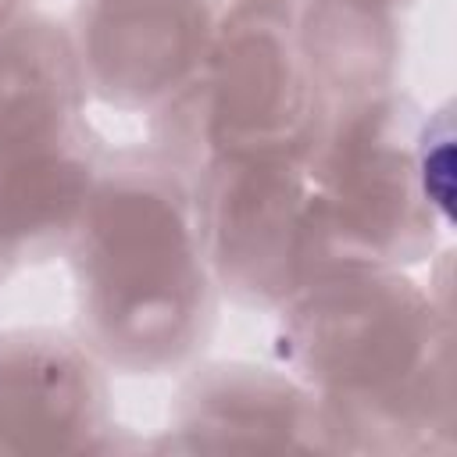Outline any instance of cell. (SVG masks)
I'll return each mask as SVG.
<instances>
[{"label": "cell", "mask_w": 457, "mask_h": 457, "mask_svg": "<svg viewBox=\"0 0 457 457\" xmlns=\"http://www.w3.org/2000/svg\"><path fill=\"white\" fill-rule=\"evenodd\" d=\"M300 43L325 114L350 100L393 89L400 64L396 18L346 0H303Z\"/></svg>", "instance_id": "11"}, {"label": "cell", "mask_w": 457, "mask_h": 457, "mask_svg": "<svg viewBox=\"0 0 457 457\" xmlns=\"http://www.w3.org/2000/svg\"><path fill=\"white\" fill-rule=\"evenodd\" d=\"M157 446L179 453H328L318 393L286 368L253 361L196 368L179 386Z\"/></svg>", "instance_id": "8"}, {"label": "cell", "mask_w": 457, "mask_h": 457, "mask_svg": "<svg viewBox=\"0 0 457 457\" xmlns=\"http://www.w3.org/2000/svg\"><path fill=\"white\" fill-rule=\"evenodd\" d=\"M64 250L82 343L107 368L164 375L196 357L218 286L186 168L164 157L100 168Z\"/></svg>", "instance_id": "2"}, {"label": "cell", "mask_w": 457, "mask_h": 457, "mask_svg": "<svg viewBox=\"0 0 457 457\" xmlns=\"http://www.w3.org/2000/svg\"><path fill=\"white\" fill-rule=\"evenodd\" d=\"M118 425L104 361L68 332H0V453H111Z\"/></svg>", "instance_id": "6"}, {"label": "cell", "mask_w": 457, "mask_h": 457, "mask_svg": "<svg viewBox=\"0 0 457 457\" xmlns=\"http://www.w3.org/2000/svg\"><path fill=\"white\" fill-rule=\"evenodd\" d=\"M214 14L211 0H79L71 32L89 96L157 111L200 75Z\"/></svg>", "instance_id": "7"}, {"label": "cell", "mask_w": 457, "mask_h": 457, "mask_svg": "<svg viewBox=\"0 0 457 457\" xmlns=\"http://www.w3.org/2000/svg\"><path fill=\"white\" fill-rule=\"evenodd\" d=\"M0 282H7V275H4V271H0Z\"/></svg>", "instance_id": "14"}, {"label": "cell", "mask_w": 457, "mask_h": 457, "mask_svg": "<svg viewBox=\"0 0 457 457\" xmlns=\"http://www.w3.org/2000/svg\"><path fill=\"white\" fill-rule=\"evenodd\" d=\"M453 104H439L432 111L421 114L418 125V150H414V164H418V186L425 204L432 207V214L439 218V225L450 232L453 225Z\"/></svg>", "instance_id": "12"}, {"label": "cell", "mask_w": 457, "mask_h": 457, "mask_svg": "<svg viewBox=\"0 0 457 457\" xmlns=\"http://www.w3.org/2000/svg\"><path fill=\"white\" fill-rule=\"evenodd\" d=\"M303 0H228L186 86L204 157L311 150L325 104L300 43ZM204 164V161H200Z\"/></svg>", "instance_id": "4"}, {"label": "cell", "mask_w": 457, "mask_h": 457, "mask_svg": "<svg viewBox=\"0 0 457 457\" xmlns=\"http://www.w3.org/2000/svg\"><path fill=\"white\" fill-rule=\"evenodd\" d=\"M421 107L400 86L332 107L307 150V275L414 268L446 228L418 186ZM307 278V282H311Z\"/></svg>", "instance_id": "3"}, {"label": "cell", "mask_w": 457, "mask_h": 457, "mask_svg": "<svg viewBox=\"0 0 457 457\" xmlns=\"http://www.w3.org/2000/svg\"><path fill=\"white\" fill-rule=\"evenodd\" d=\"M193 196L211 278L243 307L275 311L307 286V150L211 154Z\"/></svg>", "instance_id": "5"}, {"label": "cell", "mask_w": 457, "mask_h": 457, "mask_svg": "<svg viewBox=\"0 0 457 457\" xmlns=\"http://www.w3.org/2000/svg\"><path fill=\"white\" fill-rule=\"evenodd\" d=\"M86 100L68 25L29 11L0 36V161L89 143Z\"/></svg>", "instance_id": "9"}, {"label": "cell", "mask_w": 457, "mask_h": 457, "mask_svg": "<svg viewBox=\"0 0 457 457\" xmlns=\"http://www.w3.org/2000/svg\"><path fill=\"white\" fill-rule=\"evenodd\" d=\"M271 357L318 393L328 453H450V286L407 268L318 275L275 307Z\"/></svg>", "instance_id": "1"}, {"label": "cell", "mask_w": 457, "mask_h": 457, "mask_svg": "<svg viewBox=\"0 0 457 457\" xmlns=\"http://www.w3.org/2000/svg\"><path fill=\"white\" fill-rule=\"evenodd\" d=\"M96 171L89 143L0 161V271L7 278L68 246Z\"/></svg>", "instance_id": "10"}, {"label": "cell", "mask_w": 457, "mask_h": 457, "mask_svg": "<svg viewBox=\"0 0 457 457\" xmlns=\"http://www.w3.org/2000/svg\"><path fill=\"white\" fill-rule=\"evenodd\" d=\"M29 14V0H0V36Z\"/></svg>", "instance_id": "13"}]
</instances>
